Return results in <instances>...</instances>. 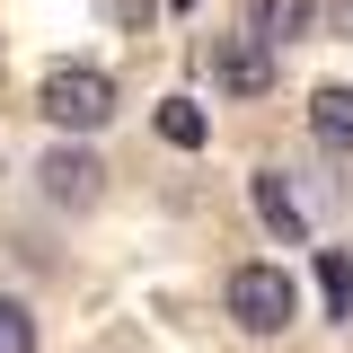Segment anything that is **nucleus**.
<instances>
[{
    "mask_svg": "<svg viewBox=\"0 0 353 353\" xmlns=\"http://www.w3.org/2000/svg\"><path fill=\"white\" fill-rule=\"evenodd\" d=\"M221 309H230L248 336H283V327L301 318V283H292L283 265H230V283H221Z\"/></svg>",
    "mask_w": 353,
    "mask_h": 353,
    "instance_id": "f257e3e1",
    "label": "nucleus"
},
{
    "mask_svg": "<svg viewBox=\"0 0 353 353\" xmlns=\"http://www.w3.org/2000/svg\"><path fill=\"white\" fill-rule=\"evenodd\" d=\"M36 106L62 132H97L106 115H115V71H97V62H53L44 88H36Z\"/></svg>",
    "mask_w": 353,
    "mask_h": 353,
    "instance_id": "f03ea898",
    "label": "nucleus"
},
{
    "mask_svg": "<svg viewBox=\"0 0 353 353\" xmlns=\"http://www.w3.org/2000/svg\"><path fill=\"white\" fill-rule=\"evenodd\" d=\"M36 176H44V194H53L62 212L97 203V185H106V168H97V150H88V141H62V150H44V159H36Z\"/></svg>",
    "mask_w": 353,
    "mask_h": 353,
    "instance_id": "7ed1b4c3",
    "label": "nucleus"
},
{
    "mask_svg": "<svg viewBox=\"0 0 353 353\" xmlns=\"http://www.w3.org/2000/svg\"><path fill=\"white\" fill-rule=\"evenodd\" d=\"M212 80L230 88V97H265V88H274V44L265 36H221L212 44Z\"/></svg>",
    "mask_w": 353,
    "mask_h": 353,
    "instance_id": "20e7f679",
    "label": "nucleus"
},
{
    "mask_svg": "<svg viewBox=\"0 0 353 353\" xmlns=\"http://www.w3.org/2000/svg\"><path fill=\"white\" fill-rule=\"evenodd\" d=\"M256 212H265L274 239H292V248L309 239V203L292 194V176H283V168H256Z\"/></svg>",
    "mask_w": 353,
    "mask_h": 353,
    "instance_id": "39448f33",
    "label": "nucleus"
},
{
    "mask_svg": "<svg viewBox=\"0 0 353 353\" xmlns=\"http://www.w3.org/2000/svg\"><path fill=\"white\" fill-rule=\"evenodd\" d=\"M318 27V0H248V36L265 44H301Z\"/></svg>",
    "mask_w": 353,
    "mask_h": 353,
    "instance_id": "423d86ee",
    "label": "nucleus"
},
{
    "mask_svg": "<svg viewBox=\"0 0 353 353\" xmlns=\"http://www.w3.org/2000/svg\"><path fill=\"white\" fill-rule=\"evenodd\" d=\"M309 132H318L327 150H353V88H318V97H309Z\"/></svg>",
    "mask_w": 353,
    "mask_h": 353,
    "instance_id": "0eeeda50",
    "label": "nucleus"
},
{
    "mask_svg": "<svg viewBox=\"0 0 353 353\" xmlns=\"http://www.w3.org/2000/svg\"><path fill=\"white\" fill-rule=\"evenodd\" d=\"M159 132H168L176 150H203V106L194 97H159Z\"/></svg>",
    "mask_w": 353,
    "mask_h": 353,
    "instance_id": "6e6552de",
    "label": "nucleus"
},
{
    "mask_svg": "<svg viewBox=\"0 0 353 353\" xmlns=\"http://www.w3.org/2000/svg\"><path fill=\"white\" fill-rule=\"evenodd\" d=\"M318 283H327V309L353 318V256H345V248H327V256H318Z\"/></svg>",
    "mask_w": 353,
    "mask_h": 353,
    "instance_id": "1a4fd4ad",
    "label": "nucleus"
},
{
    "mask_svg": "<svg viewBox=\"0 0 353 353\" xmlns=\"http://www.w3.org/2000/svg\"><path fill=\"white\" fill-rule=\"evenodd\" d=\"M0 353H36V318H27V301H9V292H0Z\"/></svg>",
    "mask_w": 353,
    "mask_h": 353,
    "instance_id": "9d476101",
    "label": "nucleus"
},
{
    "mask_svg": "<svg viewBox=\"0 0 353 353\" xmlns=\"http://www.w3.org/2000/svg\"><path fill=\"white\" fill-rule=\"evenodd\" d=\"M106 9H115V18H132V27L150 18V0H106Z\"/></svg>",
    "mask_w": 353,
    "mask_h": 353,
    "instance_id": "9b49d317",
    "label": "nucleus"
},
{
    "mask_svg": "<svg viewBox=\"0 0 353 353\" xmlns=\"http://www.w3.org/2000/svg\"><path fill=\"white\" fill-rule=\"evenodd\" d=\"M336 27H345V36H353V0H336Z\"/></svg>",
    "mask_w": 353,
    "mask_h": 353,
    "instance_id": "f8f14e48",
    "label": "nucleus"
}]
</instances>
